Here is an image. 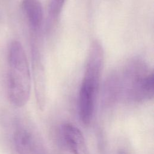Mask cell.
Instances as JSON below:
<instances>
[{"label":"cell","instance_id":"cell-1","mask_svg":"<svg viewBox=\"0 0 154 154\" xmlns=\"http://www.w3.org/2000/svg\"><path fill=\"white\" fill-rule=\"evenodd\" d=\"M7 93L10 102L16 107L28 102L31 91V75L25 50L16 40L10 45L8 55Z\"/></svg>","mask_w":154,"mask_h":154},{"label":"cell","instance_id":"cell-2","mask_svg":"<svg viewBox=\"0 0 154 154\" xmlns=\"http://www.w3.org/2000/svg\"><path fill=\"white\" fill-rule=\"evenodd\" d=\"M122 94L135 102H144L153 97V72L141 58L131 59L120 74Z\"/></svg>","mask_w":154,"mask_h":154},{"label":"cell","instance_id":"cell-3","mask_svg":"<svg viewBox=\"0 0 154 154\" xmlns=\"http://www.w3.org/2000/svg\"><path fill=\"white\" fill-rule=\"evenodd\" d=\"M101 76L96 71L84 70L79 91L78 112L80 120L85 125L91 123L94 116Z\"/></svg>","mask_w":154,"mask_h":154},{"label":"cell","instance_id":"cell-4","mask_svg":"<svg viewBox=\"0 0 154 154\" xmlns=\"http://www.w3.org/2000/svg\"><path fill=\"white\" fill-rule=\"evenodd\" d=\"M38 34H31V55L37 105L43 111L46 105V82Z\"/></svg>","mask_w":154,"mask_h":154},{"label":"cell","instance_id":"cell-5","mask_svg":"<svg viewBox=\"0 0 154 154\" xmlns=\"http://www.w3.org/2000/svg\"><path fill=\"white\" fill-rule=\"evenodd\" d=\"M13 143L17 154H40V143L34 133L28 128L18 126L13 135Z\"/></svg>","mask_w":154,"mask_h":154},{"label":"cell","instance_id":"cell-6","mask_svg":"<svg viewBox=\"0 0 154 154\" xmlns=\"http://www.w3.org/2000/svg\"><path fill=\"white\" fill-rule=\"evenodd\" d=\"M61 135L72 154H89L85 138L78 127L70 123H64L61 126Z\"/></svg>","mask_w":154,"mask_h":154},{"label":"cell","instance_id":"cell-7","mask_svg":"<svg viewBox=\"0 0 154 154\" xmlns=\"http://www.w3.org/2000/svg\"><path fill=\"white\" fill-rule=\"evenodd\" d=\"M22 7L31 32H39L43 20V9L39 0H23Z\"/></svg>","mask_w":154,"mask_h":154},{"label":"cell","instance_id":"cell-8","mask_svg":"<svg viewBox=\"0 0 154 154\" xmlns=\"http://www.w3.org/2000/svg\"><path fill=\"white\" fill-rule=\"evenodd\" d=\"M122 94L120 74L112 73L108 76L103 86V97L105 103L112 102Z\"/></svg>","mask_w":154,"mask_h":154},{"label":"cell","instance_id":"cell-9","mask_svg":"<svg viewBox=\"0 0 154 154\" xmlns=\"http://www.w3.org/2000/svg\"><path fill=\"white\" fill-rule=\"evenodd\" d=\"M66 0H51L49 5V17L51 21L56 20L60 15Z\"/></svg>","mask_w":154,"mask_h":154}]
</instances>
